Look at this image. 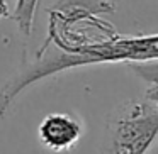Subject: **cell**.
Wrapping results in <instances>:
<instances>
[{
    "instance_id": "2",
    "label": "cell",
    "mask_w": 158,
    "mask_h": 154,
    "mask_svg": "<svg viewBox=\"0 0 158 154\" xmlns=\"http://www.w3.org/2000/svg\"><path fill=\"white\" fill-rule=\"evenodd\" d=\"M83 122L72 113H49L39 122V142L51 152H66L83 136Z\"/></svg>"
},
{
    "instance_id": "1",
    "label": "cell",
    "mask_w": 158,
    "mask_h": 154,
    "mask_svg": "<svg viewBox=\"0 0 158 154\" xmlns=\"http://www.w3.org/2000/svg\"><path fill=\"white\" fill-rule=\"evenodd\" d=\"M158 132V86L126 100L107 115L99 154H146Z\"/></svg>"
},
{
    "instance_id": "3",
    "label": "cell",
    "mask_w": 158,
    "mask_h": 154,
    "mask_svg": "<svg viewBox=\"0 0 158 154\" xmlns=\"http://www.w3.org/2000/svg\"><path fill=\"white\" fill-rule=\"evenodd\" d=\"M38 5H39V0H17L15 2V9L10 14V17L17 24L19 32L24 38H29L32 34Z\"/></svg>"
},
{
    "instance_id": "4",
    "label": "cell",
    "mask_w": 158,
    "mask_h": 154,
    "mask_svg": "<svg viewBox=\"0 0 158 154\" xmlns=\"http://www.w3.org/2000/svg\"><path fill=\"white\" fill-rule=\"evenodd\" d=\"M10 17V10H9L7 0H0V19H7Z\"/></svg>"
}]
</instances>
